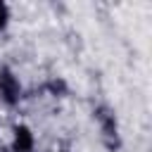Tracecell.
Returning a JSON list of instances; mask_svg holds the SVG:
<instances>
[{
    "label": "cell",
    "mask_w": 152,
    "mask_h": 152,
    "mask_svg": "<svg viewBox=\"0 0 152 152\" xmlns=\"http://www.w3.org/2000/svg\"><path fill=\"white\" fill-rule=\"evenodd\" d=\"M14 152H31L33 150V133L26 126H17L14 128V142H12Z\"/></svg>",
    "instance_id": "cell-2"
},
{
    "label": "cell",
    "mask_w": 152,
    "mask_h": 152,
    "mask_svg": "<svg viewBox=\"0 0 152 152\" xmlns=\"http://www.w3.org/2000/svg\"><path fill=\"white\" fill-rule=\"evenodd\" d=\"M5 24H7V7L0 2V28H2Z\"/></svg>",
    "instance_id": "cell-3"
},
{
    "label": "cell",
    "mask_w": 152,
    "mask_h": 152,
    "mask_svg": "<svg viewBox=\"0 0 152 152\" xmlns=\"http://www.w3.org/2000/svg\"><path fill=\"white\" fill-rule=\"evenodd\" d=\"M19 93H21V88H19V81L14 78V74L10 69H2L0 71V95H2V100L7 104H14L19 100Z\"/></svg>",
    "instance_id": "cell-1"
}]
</instances>
